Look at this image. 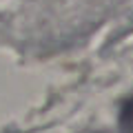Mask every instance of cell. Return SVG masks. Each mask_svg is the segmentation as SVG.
Masks as SVG:
<instances>
[{"label": "cell", "instance_id": "obj_1", "mask_svg": "<svg viewBox=\"0 0 133 133\" xmlns=\"http://www.w3.org/2000/svg\"><path fill=\"white\" fill-rule=\"evenodd\" d=\"M120 129L122 133H133V95L120 109Z\"/></svg>", "mask_w": 133, "mask_h": 133}]
</instances>
